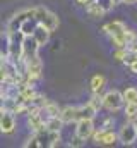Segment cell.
<instances>
[{"instance_id": "1", "label": "cell", "mask_w": 137, "mask_h": 148, "mask_svg": "<svg viewBox=\"0 0 137 148\" xmlns=\"http://www.w3.org/2000/svg\"><path fill=\"white\" fill-rule=\"evenodd\" d=\"M7 38V55L12 60H21L24 59V48H22V41H24V35L21 31L17 33H5Z\"/></svg>"}, {"instance_id": "2", "label": "cell", "mask_w": 137, "mask_h": 148, "mask_svg": "<svg viewBox=\"0 0 137 148\" xmlns=\"http://www.w3.org/2000/svg\"><path fill=\"white\" fill-rule=\"evenodd\" d=\"M125 107V98L123 93L118 90H110L103 95V109H106L108 112L115 114V112L122 110Z\"/></svg>"}, {"instance_id": "3", "label": "cell", "mask_w": 137, "mask_h": 148, "mask_svg": "<svg viewBox=\"0 0 137 148\" xmlns=\"http://www.w3.org/2000/svg\"><path fill=\"white\" fill-rule=\"evenodd\" d=\"M118 141H120L122 145H125V147H130V145L136 143L137 141V126H136V122L127 121L125 124L120 126V129H118Z\"/></svg>"}, {"instance_id": "4", "label": "cell", "mask_w": 137, "mask_h": 148, "mask_svg": "<svg viewBox=\"0 0 137 148\" xmlns=\"http://www.w3.org/2000/svg\"><path fill=\"white\" fill-rule=\"evenodd\" d=\"M93 140L96 145L101 147H113L118 141V133H115L113 129H96L93 134Z\"/></svg>"}, {"instance_id": "5", "label": "cell", "mask_w": 137, "mask_h": 148, "mask_svg": "<svg viewBox=\"0 0 137 148\" xmlns=\"http://www.w3.org/2000/svg\"><path fill=\"white\" fill-rule=\"evenodd\" d=\"M94 131H96V126H94V121L93 119H79L75 122V134L81 136L86 141L89 138H93Z\"/></svg>"}, {"instance_id": "6", "label": "cell", "mask_w": 137, "mask_h": 148, "mask_svg": "<svg viewBox=\"0 0 137 148\" xmlns=\"http://www.w3.org/2000/svg\"><path fill=\"white\" fill-rule=\"evenodd\" d=\"M127 29H129V28L125 26V23L115 19V21H110V23H106V24L103 26L101 33L106 35L108 38H115V36H123V35L127 33Z\"/></svg>"}, {"instance_id": "7", "label": "cell", "mask_w": 137, "mask_h": 148, "mask_svg": "<svg viewBox=\"0 0 137 148\" xmlns=\"http://www.w3.org/2000/svg\"><path fill=\"white\" fill-rule=\"evenodd\" d=\"M39 43L38 40L31 35V36H24V41H22V48H24V59H31V57H36L38 55V50H39Z\"/></svg>"}, {"instance_id": "8", "label": "cell", "mask_w": 137, "mask_h": 148, "mask_svg": "<svg viewBox=\"0 0 137 148\" xmlns=\"http://www.w3.org/2000/svg\"><path fill=\"white\" fill-rule=\"evenodd\" d=\"M26 122H28V127H29L31 133H39L41 129H45V124H46L43 121V117L39 115V110L28 114L26 115Z\"/></svg>"}, {"instance_id": "9", "label": "cell", "mask_w": 137, "mask_h": 148, "mask_svg": "<svg viewBox=\"0 0 137 148\" xmlns=\"http://www.w3.org/2000/svg\"><path fill=\"white\" fill-rule=\"evenodd\" d=\"M16 114L12 112H2V119H0V131L3 134H10L16 129Z\"/></svg>"}, {"instance_id": "10", "label": "cell", "mask_w": 137, "mask_h": 148, "mask_svg": "<svg viewBox=\"0 0 137 148\" xmlns=\"http://www.w3.org/2000/svg\"><path fill=\"white\" fill-rule=\"evenodd\" d=\"M79 105H67V107H62L60 110V117L65 124H72V122H77L79 121Z\"/></svg>"}, {"instance_id": "11", "label": "cell", "mask_w": 137, "mask_h": 148, "mask_svg": "<svg viewBox=\"0 0 137 148\" xmlns=\"http://www.w3.org/2000/svg\"><path fill=\"white\" fill-rule=\"evenodd\" d=\"M104 88H106V77L103 74L91 76V79H89V90H91V93H101Z\"/></svg>"}, {"instance_id": "12", "label": "cell", "mask_w": 137, "mask_h": 148, "mask_svg": "<svg viewBox=\"0 0 137 148\" xmlns=\"http://www.w3.org/2000/svg\"><path fill=\"white\" fill-rule=\"evenodd\" d=\"M50 35H52V31H50L45 24H41V23L36 26V29H34V33H33V36L38 40V43H39L41 47H45V45L50 41Z\"/></svg>"}, {"instance_id": "13", "label": "cell", "mask_w": 137, "mask_h": 148, "mask_svg": "<svg viewBox=\"0 0 137 148\" xmlns=\"http://www.w3.org/2000/svg\"><path fill=\"white\" fill-rule=\"evenodd\" d=\"M77 114H79V119H96L98 117V110L89 103V102H86L84 105H79V110H77Z\"/></svg>"}, {"instance_id": "14", "label": "cell", "mask_w": 137, "mask_h": 148, "mask_svg": "<svg viewBox=\"0 0 137 148\" xmlns=\"http://www.w3.org/2000/svg\"><path fill=\"white\" fill-rule=\"evenodd\" d=\"M39 24V21L36 19V17H28V19H24L22 21V24H21V33L24 35V36H31L34 33V29H36V26Z\"/></svg>"}, {"instance_id": "15", "label": "cell", "mask_w": 137, "mask_h": 148, "mask_svg": "<svg viewBox=\"0 0 137 148\" xmlns=\"http://www.w3.org/2000/svg\"><path fill=\"white\" fill-rule=\"evenodd\" d=\"M41 24H45V26L53 33V31H57V29H58V26H60V19H58V16H57L55 12H52V10H50V14L45 17V21H43Z\"/></svg>"}, {"instance_id": "16", "label": "cell", "mask_w": 137, "mask_h": 148, "mask_svg": "<svg viewBox=\"0 0 137 148\" xmlns=\"http://www.w3.org/2000/svg\"><path fill=\"white\" fill-rule=\"evenodd\" d=\"M64 126H65V122L62 121L60 115H57V117H50V119L46 121V124H45V127H46L48 131H62Z\"/></svg>"}, {"instance_id": "17", "label": "cell", "mask_w": 137, "mask_h": 148, "mask_svg": "<svg viewBox=\"0 0 137 148\" xmlns=\"http://www.w3.org/2000/svg\"><path fill=\"white\" fill-rule=\"evenodd\" d=\"M123 115H125V119H127V121L136 122V121H137V102L125 103V107H123Z\"/></svg>"}, {"instance_id": "18", "label": "cell", "mask_w": 137, "mask_h": 148, "mask_svg": "<svg viewBox=\"0 0 137 148\" xmlns=\"http://www.w3.org/2000/svg\"><path fill=\"white\" fill-rule=\"evenodd\" d=\"M62 143V133L60 131H48V148H57Z\"/></svg>"}, {"instance_id": "19", "label": "cell", "mask_w": 137, "mask_h": 148, "mask_svg": "<svg viewBox=\"0 0 137 148\" xmlns=\"http://www.w3.org/2000/svg\"><path fill=\"white\" fill-rule=\"evenodd\" d=\"M86 12L89 14V17H94V19H96V17H103V16L106 14V12L103 10L96 2H93L91 5H87V7H86Z\"/></svg>"}, {"instance_id": "20", "label": "cell", "mask_w": 137, "mask_h": 148, "mask_svg": "<svg viewBox=\"0 0 137 148\" xmlns=\"http://www.w3.org/2000/svg\"><path fill=\"white\" fill-rule=\"evenodd\" d=\"M123 98H125V103H130V102H137V88L136 86H127L123 91Z\"/></svg>"}, {"instance_id": "21", "label": "cell", "mask_w": 137, "mask_h": 148, "mask_svg": "<svg viewBox=\"0 0 137 148\" xmlns=\"http://www.w3.org/2000/svg\"><path fill=\"white\" fill-rule=\"evenodd\" d=\"M96 110L100 112L103 109V95L101 93H91V97H89V100H87Z\"/></svg>"}, {"instance_id": "22", "label": "cell", "mask_w": 137, "mask_h": 148, "mask_svg": "<svg viewBox=\"0 0 137 148\" xmlns=\"http://www.w3.org/2000/svg\"><path fill=\"white\" fill-rule=\"evenodd\" d=\"M48 14H50V10H48L45 5H36V7H34V17H36L39 23H43Z\"/></svg>"}, {"instance_id": "23", "label": "cell", "mask_w": 137, "mask_h": 148, "mask_svg": "<svg viewBox=\"0 0 137 148\" xmlns=\"http://www.w3.org/2000/svg\"><path fill=\"white\" fill-rule=\"evenodd\" d=\"M48 103H50V100H48L45 95H41V93H38V95H36V98H34L33 102H31V105H36V107H39V109L46 107Z\"/></svg>"}, {"instance_id": "24", "label": "cell", "mask_w": 137, "mask_h": 148, "mask_svg": "<svg viewBox=\"0 0 137 148\" xmlns=\"http://www.w3.org/2000/svg\"><path fill=\"white\" fill-rule=\"evenodd\" d=\"M45 109H46V112H48V115H50V117H57V115H60V110H62L55 102H50Z\"/></svg>"}, {"instance_id": "25", "label": "cell", "mask_w": 137, "mask_h": 148, "mask_svg": "<svg viewBox=\"0 0 137 148\" xmlns=\"http://www.w3.org/2000/svg\"><path fill=\"white\" fill-rule=\"evenodd\" d=\"M113 126H115V117H111V115H106V117L101 121L100 127H96V129H111Z\"/></svg>"}, {"instance_id": "26", "label": "cell", "mask_w": 137, "mask_h": 148, "mask_svg": "<svg viewBox=\"0 0 137 148\" xmlns=\"http://www.w3.org/2000/svg\"><path fill=\"white\" fill-rule=\"evenodd\" d=\"M84 143H86V140H82L81 136H77V134H74V136H70V141H68V147H70V148H81V147H84Z\"/></svg>"}, {"instance_id": "27", "label": "cell", "mask_w": 137, "mask_h": 148, "mask_svg": "<svg viewBox=\"0 0 137 148\" xmlns=\"http://www.w3.org/2000/svg\"><path fill=\"white\" fill-rule=\"evenodd\" d=\"M22 147H24V148H31V147H33V148H39V147H41V143H39V140H38L36 133L31 134V138H28V141H26Z\"/></svg>"}, {"instance_id": "28", "label": "cell", "mask_w": 137, "mask_h": 148, "mask_svg": "<svg viewBox=\"0 0 137 148\" xmlns=\"http://www.w3.org/2000/svg\"><path fill=\"white\" fill-rule=\"evenodd\" d=\"M127 52H129V48H115V52H113V59H115L117 62H123Z\"/></svg>"}, {"instance_id": "29", "label": "cell", "mask_w": 137, "mask_h": 148, "mask_svg": "<svg viewBox=\"0 0 137 148\" xmlns=\"http://www.w3.org/2000/svg\"><path fill=\"white\" fill-rule=\"evenodd\" d=\"M96 3L101 7L104 12H110V10L115 7V2H113V0H96Z\"/></svg>"}, {"instance_id": "30", "label": "cell", "mask_w": 137, "mask_h": 148, "mask_svg": "<svg viewBox=\"0 0 137 148\" xmlns=\"http://www.w3.org/2000/svg\"><path fill=\"white\" fill-rule=\"evenodd\" d=\"M79 5H82V7H87V5H91L93 2H96V0H75Z\"/></svg>"}, {"instance_id": "31", "label": "cell", "mask_w": 137, "mask_h": 148, "mask_svg": "<svg viewBox=\"0 0 137 148\" xmlns=\"http://www.w3.org/2000/svg\"><path fill=\"white\" fill-rule=\"evenodd\" d=\"M122 3H125V5H136L137 0H122Z\"/></svg>"}, {"instance_id": "32", "label": "cell", "mask_w": 137, "mask_h": 148, "mask_svg": "<svg viewBox=\"0 0 137 148\" xmlns=\"http://www.w3.org/2000/svg\"><path fill=\"white\" fill-rule=\"evenodd\" d=\"M115 2V5H118V3H122V0H113Z\"/></svg>"}, {"instance_id": "33", "label": "cell", "mask_w": 137, "mask_h": 148, "mask_svg": "<svg viewBox=\"0 0 137 148\" xmlns=\"http://www.w3.org/2000/svg\"><path fill=\"white\" fill-rule=\"evenodd\" d=\"M136 126H137V121H136Z\"/></svg>"}]
</instances>
